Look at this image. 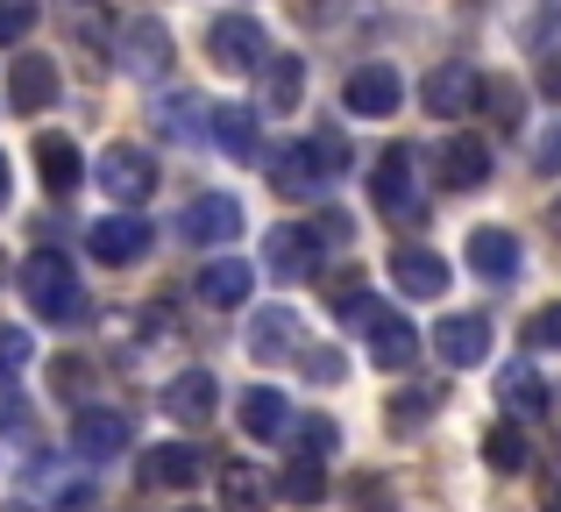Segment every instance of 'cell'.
Listing matches in <instances>:
<instances>
[{"label": "cell", "instance_id": "obj_42", "mask_svg": "<svg viewBox=\"0 0 561 512\" xmlns=\"http://www.w3.org/2000/svg\"><path fill=\"white\" fill-rule=\"evenodd\" d=\"M540 93L561 100V57H548V65H540Z\"/></svg>", "mask_w": 561, "mask_h": 512}, {"label": "cell", "instance_id": "obj_29", "mask_svg": "<svg viewBox=\"0 0 561 512\" xmlns=\"http://www.w3.org/2000/svg\"><path fill=\"white\" fill-rule=\"evenodd\" d=\"M483 463H491V470H505V477H519L526 463H534V448H526V434L512 428V420H497V428L483 434Z\"/></svg>", "mask_w": 561, "mask_h": 512}, {"label": "cell", "instance_id": "obj_32", "mask_svg": "<svg viewBox=\"0 0 561 512\" xmlns=\"http://www.w3.org/2000/svg\"><path fill=\"white\" fill-rule=\"evenodd\" d=\"M277 491H285L291 505H320V499H328V477H320V456H299L285 477H277Z\"/></svg>", "mask_w": 561, "mask_h": 512}, {"label": "cell", "instance_id": "obj_24", "mask_svg": "<svg viewBox=\"0 0 561 512\" xmlns=\"http://www.w3.org/2000/svg\"><path fill=\"white\" fill-rule=\"evenodd\" d=\"M271 491L277 485L256 470V463H242V456L220 463V512H263V505H271Z\"/></svg>", "mask_w": 561, "mask_h": 512}, {"label": "cell", "instance_id": "obj_13", "mask_svg": "<svg viewBox=\"0 0 561 512\" xmlns=\"http://www.w3.org/2000/svg\"><path fill=\"white\" fill-rule=\"evenodd\" d=\"M440 185H448V193H483V185H491V143L448 136V150H440Z\"/></svg>", "mask_w": 561, "mask_h": 512}, {"label": "cell", "instance_id": "obj_34", "mask_svg": "<svg viewBox=\"0 0 561 512\" xmlns=\"http://www.w3.org/2000/svg\"><path fill=\"white\" fill-rule=\"evenodd\" d=\"M36 499H50V505H85V499H93V485H85V477H71V470H36Z\"/></svg>", "mask_w": 561, "mask_h": 512}, {"label": "cell", "instance_id": "obj_10", "mask_svg": "<svg viewBox=\"0 0 561 512\" xmlns=\"http://www.w3.org/2000/svg\"><path fill=\"white\" fill-rule=\"evenodd\" d=\"M271 185H277V193H285V200H320V193H328V171H320V157H313V143H285V150H277L271 157Z\"/></svg>", "mask_w": 561, "mask_h": 512}, {"label": "cell", "instance_id": "obj_17", "mask_svg": "<svg viewBox=\"0 0 561 512\" xmlns=\"http://www.w3.org/2000/svg\"><path fill=\"white\" fill-rule=\"evenodd\" d=\"M57 100V65L50 57H14L8 65V107L14 114H43Z\"/></svg>", "mask_w": 561, "mask_h": 512}, {"label": "cell", "instance_id": "obj_20", "mask_svg": "<svg viewBox=\"0 0 561 512\" xmlns=\"http://www.w3.org/2000/svg\"><path fill=\"white\" fill-rule=\"evenodd\" d=\"M412 356H420V334H412V320L398 314H370V363L377 371H412Z\"/></svg>", "mask_w": 561, "mask_h": 512}, {"label": "cell", "instance_id": "obj_28", "mask_svg": "<svg viewBox=\"0 0 561 512\" xmlns=\"http://www.w3.org/2000/svg\"><path fill=\"white\" fill-rule=\"evenodd\" d=\"M206 114H214V107H206L199 93H171V100H157V128H164L171 143H199V136H206Z\"/></svg>", "mask_w": 561, "mask_h": 512}, {"label": "cell", "instance_id": "obj_27", "mask_svg": "<svg viewBox=\"0 0 561 512\" xmlns=\"http://www.w3.org/2000/svg\"><path fill=\"white\" fill-rule=\"evenodd\" d=\"M122 65H128V71H142V79H150L157 65H171V36H164V22H128V29H122Z\"/></svg>", "mask_w": 561, "mask_h": 512}, {"label": "cell", "instance_id": "obj_18", "mask_svg": "<svg viewBox=\"0 0 561 512\" xmlns=\"http://www.w3.org/2000/svg\"><path fill=\"white\" fill-rule=\"evenodd\" d=\"M199 477H206V463H199V448H185V442H164V448L142 456V485L150 491H192Z\"/></svg>", "mask_w": 561, "mask_h": 512}, {"label": "cell", "instance_id": "obj_4", "mask_svg": "<svg viewBox=\"0 0 561 512\" xmlns=\"http://www.w3.org/2000/svg\"><path fill=\"white\" fill-rule=\"evenodd\" d=\"M100 185H107V200H122V207H142V200L157 193L150 150H136V143H114V150L100 157Z\"/></svg>", "mask_w": 561, "mask_h": 512}, {"label": "cell", "instance_id": "obj_23", "mask_svg": "<svg viewBox=\"0 0 561 512\" xmlns=\"http://www.w3.org/2000/svg\"><path fill=\"white\" fill-rule=\"evenodd\" d=\"M497 399H505L512 420H540L548 413V377H540L534 363H505V371H497Z\"/></svg>", "mask_w": 561, "mask_h": 512}, {"label": "cell", "instance_id": "obj_39", "mask_svg": "<svg viewBox=\"0 0 561 512\" xmlns=\"http://www.w3.org/2000/svg\"><path fill=\"white\" fill-rule=\"evenodd\" d=\"M28 356H36V349H28V334L22 328H0V377H14Z\"/></svg>", "mask_w": 561, "mask_h": 512}, {"label": "cell", "instance_id": "obj_8", "mask_svg": "<svg viewBox=\"0 0 561 512\" xmlns=\"http://www.w3.org/2000/svg\"><path fill=\"white\" fill-rule=\"evenodd\" d=\"M434 356L448 363V371H477L483 356H491V320L483 314H455L434 328Z\"/></svg>", "mask_w": 561, "mask_h": 512}, {"label": "cell", "instance_id": "obj_38", "mask_svg": "<svg viewBox=\"0 0 561 512\" xmlns=\"http://www.w3.org/2000/svg\"><path fill=\"white\" fill-rule=\"evenodd\" d=\"M306 228H313L320 250H342V242L356 236V221H348V214H320V221H306Z\"/></svg>", "mask_w": 561, "mask_h": 512}, {"label": "cell", "instance_id": "obj_7", "mask_svg": "<svg viewBox=\"0 0 561 512\" xmlns=\"http://www.w3.org/2000/svg\"><path fill=\"white\" fill-rule=\"evenodd\" d=\"M306 349V320L291 314V306H263L256 320H249V356L256 363H285Z\"/></svg>", "mask_w": 561, "mask_h": 512}, {"label": "cell", "instance_id": "obj_37", "mask_svg": "<svg viewBox=\"0 0 561 512\" xmlns=\"http://www.w3.org/2000/svg\"><path fill=\"white\" fill-rule=\"evenodd\" d=\"M526 342H534V349H561V299L540 306V314H526Z\"/></svg>", "mask_w": 561, "mask_h": 512}, {"label": "cell", "instance_id": "obj_5", "mask_svg": "<svg viewBox=\"0 0 561 512\" xmlns=\"http://www.w3.org/2000/svg\"><path fill=\"white\" fill-rule=\"evenodd\" d=\"M179 236L185 242H199V250H214V242H234L242 236V200H228V193H199L192 207L179 214Z\"/></svg>", "mask_w": 561, "mask_h": 512}, {"label": "cell", "instance_id": "obj_35", "mask_svg": "<svg viewBox=\"0 0 561 512\" xmlns=\"http://www.w3.org/2000/svg\"><path fill=\"white\" fill-rule=\"evenodd\" d=\"M306 143H313L320 171H328V179H342V164H348V136H342V128H320V136H306Z\"/></svg>", "mask_w": 561, "mask_h": 512}, {"label": "cell", "instance_id": "obj_2", "mask_svg": "<svg viewBox=\"0 0 561 512\" xmlns=\"http://www.w3.org/2000/svg\"><path fill=\"white\" fill-rule=\"evenodd\" d=\"M420 157L405 150V143H391V150L377 157V171H370V200L383 214H391V221H420Z\"/></svg>", "mask_w": 561, "mask_h": 512}, {"label": "cell", "instance_id": "obj_21", "mask_svg": "<svg viewBox=\"0 0 561 512\" xmlns=\"http://www.w3.org/2000/svg\"><path fill=\"white\" fill-rule=\"evenodd\" d=\"M214 399H220V385L206 371H179L164 385V413L185 420V428H206V420H214Z\"/></svg>", "mask_w": 561, "mask_h": 512}, {"label": "cell", "instance_id": "obj_33", "mask_svg": "<svg viewBox=\"0 0 561 512\" xmlns=\"http://www.w3.org/2000/svg\"><path fill=\"white\" fill-rule=\"evenodd\" d=\"M477 100L491 107V122H497V128H519V107H526V93H519L512 79H483V86H477Z\"/></svg>", "mask_w": 561, "mask_h": 512}, {"label": "cell", "instance_id": "obj_6", "mask_svg": "<svg viewBox=\"0 0 561 512\" xmlns=\"http://www.w3.org/2000/svg\"><path fill=\"white\" fill-rule=\"evenodd\" d=\"M398 100H405V79H398L391 65H356V71H348V114H363V122H391Z\"/></svg>", "mask_w": 561, "mask_h": 512}, {"label": "cell", "instance_id": "obj_44", "mask_svg": "<svg viewBox=\"0 0 561 512\" xmlns=\"http://www.w3.org/2000/svg\"><path fill=\"white\" fill-rule=\"evenodd\" d=\"M8 193H14V179H8V157H0V207H8Z\"/></svg>", "mask_w": 561, "mask_h": 512}, {"label": "cell", "instance_id": "obj_43", "mask_svg": "<svg viewBox=\"0 0 561 512\" xmlns=\"http://www.w3.org/2000/svg\"><path fill=\"white\" fill-rule=\"evenodd\" d=\"M540 164H548V171H561V128L548 136V150H540Z\"/></svg>", "mask_w": 561, "mask_h": 512}, {"label": "cell", "instance_id": "obj_19", "mask_svg": "<svg viewBox=\"0 0 561 512\" xmlns=\"http://www.w3.org/2000/svg\"><path fill=\"white\" fill-rule=\"evenodd\" d=\"M36 179H43V193H50V200L79 193V179H85L79 143H71V136H36Z\"/></svg>", "mask_w": 561, "mask_h": 512}, {"label": "cell", "instance_id": "obj_45", "mask_svg": "<svg viewBox=\"0 0 561 512\" xmlns=\"http://www.w3.org/2000/svg\"><path fill=\"white\" fill-rule=\"evenodd\" d=\"M548 512H561V491H554V499H548Z\"/></svg>", "mask_w": 561, "mask_h": 512}, {"label": "cell", "instance_id": "obj_11", "mask_svg": "<svg viewBox=\"0 0 561 512\" xmlns=\"http://www.w3.org/2000/svg\"><path fill=\"white\" fill-rule=\"evenodd\" d=\"M263 263L277 271V285H306V277L320 271L313 228H271V242H263Z\"/></svg>", "mask_w": 561, "mask_h": 512}, {"label": "cell", "instance_id": "obj_15", "mask_svg": "<svg viewBox=\"0 0 561 512\" xmlns=\"http://www.w3.org/2000/svg\"><path fill=\"white\" fill-rule=\"evenodd\" d=\"M93 257L100 263H136V257H150V221L142 214H107V221H93Z\"/></svg>", "mask_w": 561, "mask_h": 512}, {"label": "cell", "instance_id": "obj_9", "mask_svg": "<svg viewBox=\"0 0 561 512\" xmlns=\"http://www.w3.org/2000/svg\"><path fill=\"white\" fill-rule=\"evenodd\" d=\"M128 442H136L128 413H107V406H93V413H79V420H71V448H79L85 463H107V456H122Z\"/></svg>", "mask_w": 561, "mask_h": 512}, {"label": "cell", "instance_id": "obj_26", "mask_svg": "<svg viewBox=\"0 0 561 512\" xmlns=\"http://www.w3.org/2000/svg\"><path fill=\"white\" fill-rule=\"evenodd\" d=\"M242 428L256 434V442H277V434L291 428V406H285V391H271V385H249V391H242Z\"/></svg>", "mask_w": 561, "mask_h": 512}, {"label": "cell", "instance_id": "obj_41", "mask_svg": "<svg viewBox=\"0 0 561 512\" xmlns=\"http://www.w3.org/2000/svg\"><path fill=\"white\" fill-rule=\"evenodd\" d=\"M334 442H342V434H334V420H306V448H313V456H328Z\"/></svg>", "mask_w": 561, "mask_h": 512}, {"label": "cell", "instance_id": "obj_30", "mask_svg": "<svg viewBox=\"0 0 561 512\" xmlns=\"http://www.w3.org/2000/svg\"><path fill=\"white\" fill-rule=\"evenodd\" d=\"M206 136H214L228 157H256V114L249 107H220L214 122H206Z\"/></svg>", "mask_w": 561, "mask_h": 512}, {"label": "cell", "instance_id": "obj_40", "mask_svg": "<svg viewBox=\"0 0 561 512\" xmlns=\"http://www.w3.org/2000/svg\"><path fill=\"white\" fill-rule=\"evenodd\" d=\"M306 371H313L320 385H342V371H348V363H342V349H313V356H306Z\"/></svg>", "mask_w": 561, "mask_h": 512}, {"label": "cell", "instance_id": "obj_36", "mask_svg": "<svg viewBox=\"0 0 561 512\" xmlns=\"http://www.w3.org/2000/svg\"><path fill=\"white\" fill-rule=\"evenodd\" d=\"M36 29V0H0V43H22Z\"/></svg>", "mask_w": 561, "mask_h": 512}, {"label": "cell", "instance_id": "obj_31", "mask_svg": "<svg viewBox=\"0 0 561 512\" xmlns=\"http://www.w3.org/2000/svg\"><path fill=\"white\" fill-rule=\"evenodd\" d=\"M434 406H440V391H426V385H405V391L391 399V413H383V420H391V434H420L426 420H434Z\"/></svg>", "mask_w": 561, "mask_h": 512}, {"label": "cell", "instance_id": "obj_12", "mask_svg": "<svg viewBox=\"0 0 561 512\" xmlns=\"http://www.w3.org/2000/svg\"><path fill=\"white\" fill-rule=\"evenodd\" d=\"M391 285L405 292V299H440V292H448V257L405 242V250H391Z\"/></svg>", "mask_w": 561, "mask_h": 512}, {"label": "cell", "instance_id": "obj_14", "mask_svg": "<svg viewBox=\"0 0 561 512\" xmlns=\"http://www.w3.org/2000/svg\"><path fill=\"white\" fill-rule=\"evenodd\" d=\"M519 263H526V250H519V236H512V228H477V236H469V271H477V277L512 285V277H519Z\"/></svg>", "mask_w": 561, "mask_h": 512}, {"label": "cell", "instance_id": "obj_3", "mask_svg": "<svg viewBox=\"0 0 561 512\" xmlns=\"http://www.w3.org/2000/svg\"><path fill=\"white\" fill-rule=\"evenodd\" d=\"M206 50H214L220 71H256L263 57H271V36H263L249 14H220V22L206 29Z\"/></svg>", "mask_w": 561, "mask_h": 512}, {"label": "cell", "instance_id": "obj_25", "mask_svg": "<svg viewBox=\"0 0 561 512\" xmlns=\"http://www.w3.org/2000/svg\"><path fill=\"white\" fill-rule=\"evenodd\" d=\"M192 285H199V299H206V306H242V299H249V285H256V271H249L242 257H214L199 277H192Z\"/></svg>", "mask_w": 561, "mask_h": 512}, {"label": "cell", "instance_id": "obj_46", "mask_svg": "<svg viewBox=\"0 0 561 512\" xmlns=\"http://www.w3.org/2000/svg\"><path fill=\"white\" fill-rule=\"evenodd\" d=\"M0 277H8V257H0Z\"/></svg>", "mask_w": 561, "mask_h": 512}, {"label": "cell", "instance_id": "obj_1", "mask_svg": "<svg viewBox=\"0 0 561 512\" xmlns=\"http://www.w3.org/2000/svg\"><path fill=\"white\" fill-rule=\"evenodd\" d=\"M22 292L43 320H79L85 314V292H79V271H71L65 250H36L22 263Z\"/></svg>", "mask_w": 561, "mask_h": 512}, {"label": "cell", "instance_id": "obj_22", "mask_svg": "<svg viewBox=\"0 0 561 512\" xmlns=\"http://www.w3.org/2000/svg\"><path fill=\"white\" fill-rule=\"evenodd\" d=\"M256 93H263V107H271V114H291V107H299V93H306V65L291 50L263 57V65H256Z\"/></svg>", "mask_w": 561, "mask_h": 512}, {"label": "cell", "instance_id": "obj_16", "mask_svg": "<svg viewBox=\"0 0 561 512\" xmlns=\"http://www.w3.org/2000/svg\"><path fill=\"white\" fill-rule=\"evenodd\" d=\"M477 71L469 65H434L426 71V86H420V100H426V114H440V122H448V114H469L477 107Z\"/></svg>", "mask_w": 561, "mask_h": 512}]
</instances>
